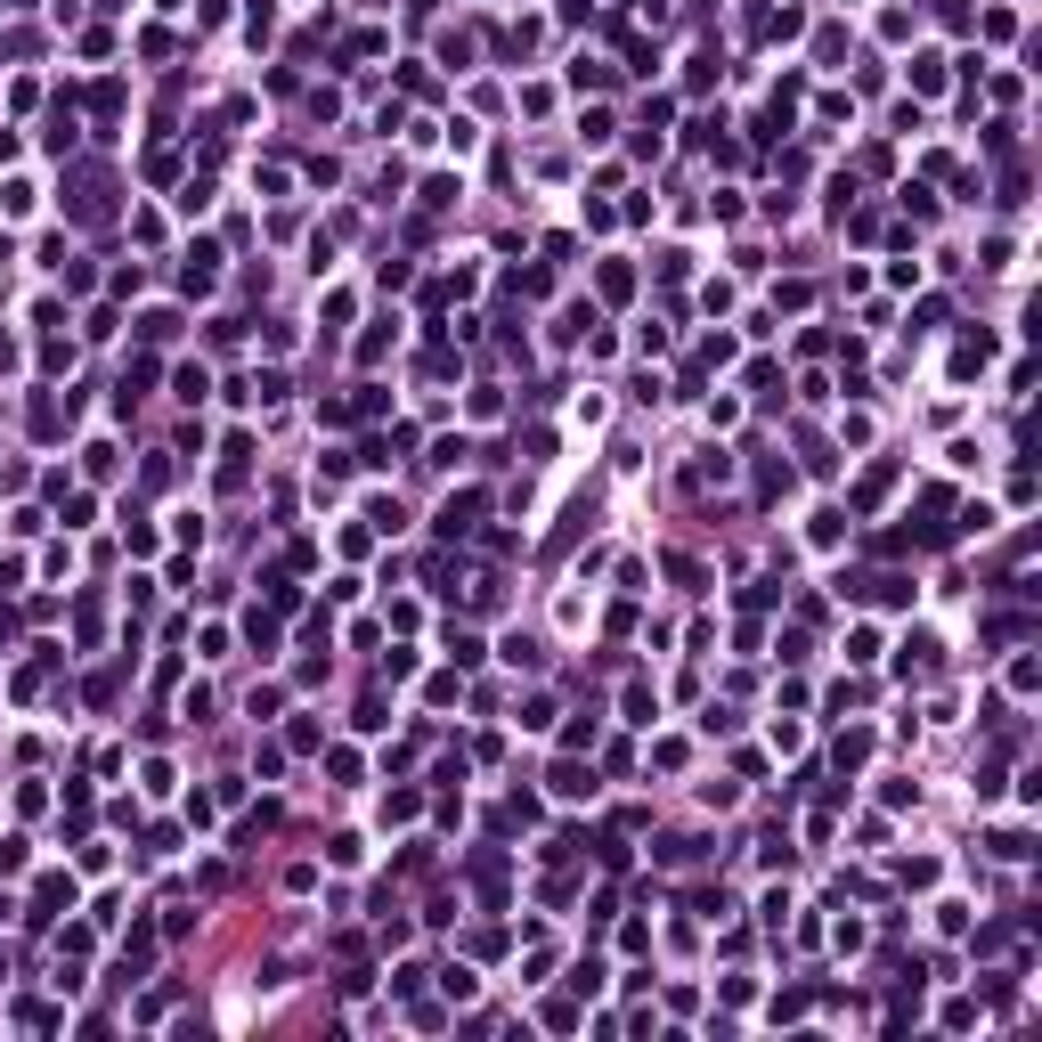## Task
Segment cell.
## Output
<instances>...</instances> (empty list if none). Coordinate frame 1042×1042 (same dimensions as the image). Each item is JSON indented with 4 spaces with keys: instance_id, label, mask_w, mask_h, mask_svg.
Here are the masks:
<instances>
[{
    "instance_id": "1",
    "label": "cell",
    "mask_w": 1042,
    "mask_h": 1042,
    "mask_svg": "<svg viewBox=\"0 0 1042 1042\" xmlns=\"http://www.w3.org/2000/svg\"><path fill=\"white\" fill-rule=\"evenodd\" d=\"M473 513H481V497H448V513H440V530L456 538V530H473Z\"/></svg>"
}]
</instances>
